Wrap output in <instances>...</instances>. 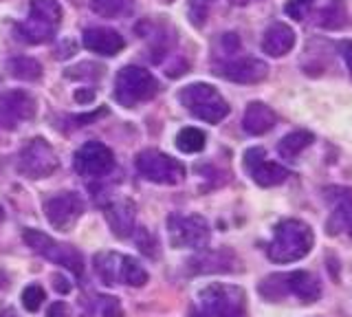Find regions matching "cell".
Instances as JSON below:
<instances>
[{"label": "cell", "instance_id": "obj_19", "mask_svg": "<svg viewBox=\"0 0 352 317\" xmlns=\"http://www.w3.org/2000/svg\"><path fill=\"white\" fill-rule=\"evenodd\" d=\"M324 196L333 210L335 227L333 232H344L352 238V190L348 188H326Z\"/></svg>", "mask_w": 352, "mask_h": 317}, {"label": "cell", "instance_id": "obj_21", "mask_svg": "<svg viewBox=\"0 0 352 317\" xmlns=\"http://www.w3.org/2000/svg\"><path fill=\"white\" fill-rule=\"evenodd\" d=\"M295 47V31L284 25V23H275L271 25L262 36V51L271 58H282L286 53H291Z\"/></svg>", "mask_w": 352, "mask_h": 317}, {"label": "cell", "instance_id": "obj_3", "mask_svg": "<svg viewBox=\"0 0 352 317\" xmlns=\"http://www.w3.org/2000/svg\"><path fill=\"white\" fill-rule=\"evenodd\" d=\"M62 25V7L58 0H31L29 18L16 25V36L27 45H42L53 40Z\"/></svg>", "mask_w": 352, "mask_h": 317}, {"label": "cell", "instance_id": "obj_42", "mask_svg": "<svg viewBox=\"0 0 352 317\" xmlns=\"http://www.w3.org/2000/svg\"><path fill=\"white\" fill-rule=\"evenodd\" d=\"M190 317H205V315H198V313H192Z\"/></svg>", "mask_w": 352, "mask_h": 317}, {"label": "cell", "instance_id": "obj_6", "mask_svg": "<svg viewBox=\"0 0 352 317\" xmlns=\"http://www.w3.org/2000/svg\"><path fill=\"white\" fill-rule=\"evenodd\" d=\"M159 93L157 78L143 67H124L117 73L115 80V100L126 106L135 108L141 102L152 100Z\"/></svg>", "mask_w": 352, "mask_h": 317}, {"label": "cell", "instance_id": "obj_9", "mask_svg": "<svg viewBox=\"0 0 352 317\" xmlns=\"http://www.w3.org/2000/svg\"><path fill=\"white\" fill-rule=\"evenodd\" d=\"M135 166L146 181L159 185H176L185 179V166L170 155L159 150H143L137 155Z\"/></svg>", "mask_w": 352, "mask_h": 317}, {"label": "cell", "instance_id": "obj_33", "mask_svg": "<svg viewBox=\"0 0 352 317\" xmlns=\"http://www.w3.org/2000/svg\"><path fill=\"white\" fill-rule=\"evenodd\" d=\"M137 245L146 256H152V258L157 256V243H154V238L148 232H143V229L137 234Z\"/></svg>", "mask_w": 352, "mask_h": 317}, {"label": "cell", "instance_id": "obj_40", "mask_svg": "<svg viewBox=\"0 0 352 317\" xmlns=\"http://www.w3.org/2000/svg\"><path fill=\"white\" fill-rule=\"evenodd\" d=\"M231 5H236V7H245V5H249L251 0H229Z\"/></svg>", "mask_w": 352, "mask_h": 317}, {"label": "cell", "instance_id": "obj_26", "mask_svg": "<svg viewBox=\"0 0 352 317\" xmlns=\"http://www.w3.org/2000/svg\"><path fill=\"white\" fill-rule=\"evenodd\" d=\"M205 144H207L205 133L192 126L179 130V135H176V148L185 152V155H196V152H201L205 148Z\"/></svg>", "mask_w": 352, "mask_h": 317}, {"label": "cell", "instance_id": "obj_2", "mask_svg": "<svg viewBox=\"0 0 352 317\" xmlns=\"http://www.w3.org/2000/svg\"><path fill=\"white\" fill-rule=\"evenodd\" d=\"M258 291L269 302H280L286 295H293V298H297L304 304H313L322 298V282L308 271L273 273V276L260 282Z\"/></svg>", "mask_w": 352, "mask_h": 317}, {"label": "cell", "instance_id": "obj_34", "mask_svg": "<svg viewBox=\"0 0 352 317\" xmlns=\"http://www.w3.org/2000/svg\"><path fill=\"white\" fill-rule=\"evenodd\" d=\"M220 47H223L225 56H234V53L240 51V38L236 34H225L220 38Z\"/></svg>", "mask_w": 352, "mask_h": 317}, {"label": "cell", "instance_id": "obj_24", "mask_svg": "<svg viewBox=\"0 0 352 317\" xmlns=\"http://www.w3.org/2000/svg\"><path fill=\"white\" fill-rule=\"evenodd\" d=\"M319 27L330 29V31H337V29H344L348 25V9L344 0H330V3L319 12Z\"/></svg>", "mask_w": 352, "mask_h": 317}, {"label": "cell", "instance_id": "obj_16", "mask_svg": "<svg viewBox=\"0 0 352 317\" xmlns=\"http://www.w3.org/2000/svg\"><path fill=\"white\" fill-rule=\"evenodd\" d=\"M216 75L236 84H258L269 75V67L258 58H231L218 64Z\"/></svg>", "mask_w": 352, "mask_h": 317}, {"label": "cell", "instance_id": "obj_29", "mask_svg": "<svg viewBox=\"0 0 352 317\" xmlns=\"http://www.w3.org/2000/svg\"><path fill=\"white\" fill-rule=\"evenodd\" d=\"M102 75H104V69L97 67L93 62H84L80 67H73L66 71V78H71V80H95V78H102Z\"/></svg>", "mask_w": 352, "mask_h": 317}, {"label": "cell", "instance_id": "obj_20", "mask_svg": "<svg viewBox=\"0 0 352 317\" xmlns=\"http://www.w3.org/2000/svg\"><path fill=\"white\" fill-rule=\"evenodd\" d=\"M275 124H278V117H275L273 108L264 102H251L245 111V117H242V128H245L247 135L253 137L267 135Z\"/></svg>", "mask_w": 352, "mask_h": 317}, {"label": "cell", "instance_id": "obj_32", "mask_svg": "<svg viewBox=\"0 0 352 317\" xmlns=\"http://www.w3.org/2000/svg\"><path fill=\"white\" fill-rule=\"evenodd\" d=\"M99 311H102V317H124L121 304L115 298H108V295L99 298Z\"/></svg>", "mask_w": 352, "mask_h": 317}, {"label": "cell", "instance_id": "obj_14", "mask_svg": "<svg viewBox=\"0 0 352 317\" xmlns=\"http://www.w3.org/2000/svg\"><path fill=\"white\" fill-rule=\"evenodd\" d=\"M245 168L260 188H275L291 177V172L280 163L267 161V152L262 148H251L245 152Z\"/></svg>", "mask_w": 352, "mask_h": 317}, {"label": "cell", "instance_id": "obj_43", "mask_svg": "<svg viewBox=\"0 0 352 317\" xmlns=\"http://www.w3.org/2000/svg\"><path fill=\"white\" fill-rule=\"evenodd\" d=\"M163 3H172V0H163Z\"/></svg>", "mask_w": 352, "mask_h": 317}, {"label": "cell", "instance_id": "obj_28", "mask_svg": "<svg viewBox=\"0 0 352 317\" xmlns=\"http://www.w3.org/2000/svg\"><path fill=\"white\" fill-rule=\"evenodd\" d=\"M214 0H190L187 3V18L194 27H203L207 23L209 9H212Z\"/></svg>", "mask_w": 352, "mask_h": 317}, {"label": "cell", "instance_id": "obj_13", "mask_svg": "<svg viewBox=\"0 0 352 317\" xmlns=\"http://www.w3.org/2000/svg\"><path fill=\"white\" fill-rule=\"evenodd\" d=\"M44 214L60 232H71L84 214V201L75 192H60L44 201Z\"/></svg>", "mask_w": 352, "mask_h": 317}, {"label": "cell", "instance_id": "obj_25", "mask_svg": "<svg viewBox=\"0 0 352 317\" xmlns=\"http://www.w3.org/2000/svg\"><path fill=\"white\" fill-rule=\"evenodd\" d=\"M7 67H9V73L14 75L16 80L33 82V80H40V75H42L40 62H38V60H33V58H27V56L11 58Z\"/></svg>", "mask_w": 352, "mask_h": 317}, {"label": "cell", "instance_id": "obj_38", "mask_svg": "<svg viewBox=\"0 0 352 317\" xmlns=\"http://www.w3.org/2000/svg\"><path fill=\"white\" fill-rule=\"evenodd\" d=\"M53 287H55V291H58V293H69V291H71L69 280H64V278H60V276H55V278H53Z\"/></svg>", "mask_w": 352, "mask_h": 317}, {"label": "cell", "instance_id": "obj_4", "mask_svg": "<svg viewBox=\"0 0 352 317\" xmlns=\"http://www.w3.org/2000/svg\"><path fill=\"white\" fill-rule=\"evenodd\" d=\"M95 273L104 284H128V287H143L148 282V271L130 256L115 254V251H99L93 258Z\"/></svg>", "mask_w": 352, "mask_h": 317}, {"label": "cell", "instance_id": "obj_22", "mask_svg": "<svg viewBox=\"0 0 352 317\" xmlns=\"http://www.w3.org/2000/svg\"><path fill=\"white\" fill-rule=\"evenodd\" d=\"M108 225L113 229V234L119 238H128L135 234V203L128 199L115 201L106 207Z\"/></svg>", "mask_w": 352, "mask_h": 317}, {"label": "cell", "instance_id": "obj_30", "mask_svg": "<svg viewBox=\"0 0 352 317\" xmlns=\"http://www.w3.org/2000/svg\"><path fill=\"white\" fill-rule=\"evenodd\" d=\"M44 300H47V295H44V289L38 287V284H31V287L22 291V304H25V309L29 313H36Z\"/></svg>", "mask_w": 352, "mask_h": 317}, {"label": "cell", "instance_id": "obj_23", "mask_svg": "<svg viewBox=\"0 0 352 317\" xmlns=\"http://www.w3.org/2000/svg\"><path fill=\"white\" fill-rule=\"evenodd\" d=\"M313 141H315V135L313 133H308V130H295V133L286 135L280 141V144H278V152H280L282 159L293 161L295 157H300L308 146H313Z\"/></svg>", "mask_w": 352, "mask_h": 317}, {"label": "cell", "instance_id": "obj_10", "mask_svg": "<svg viewBox=\"0 0 352 317\" xmlns=\"http://www.w3.org/2000/svg\"><path fill=\"white\" fill-rule=\"evenodd\" d=\"M58 166H60V159L55 155L53 146L42 137L31 139L29 144L20 150L18 172L27 179H33V181L47 179L58 170Z\"/></svg>", "mask_w": 352, "mask_h": 317}, {"label": "cell", "instance_id": "obj_7", "mask_svg": "<svg viewBox=\"0 0 352 317\" xmlns=\"http://www.w3.org/2000/svg\"><path fill=\"white\" fill-rule=\"evenodd\" d=\"M198 300L209 317H247V295L234 284H209L198 293Z\"/></svg>", "mask_w": 352, "mask_h": 317}, {"label": "cell", "instance_id": "obj_17", "mask_svg": "<svg viewBox=\"0 0 352 317\" xmlns=\"http://www.w3.org/2000/svg\"><path fill=\"white\" fill-rule=\"evenodd\" d=\"M190 273H231L238 269V258L231 249H203L187 262Z\"/></svg>", "mask_w": 352, "mask_h": 317}, {"label": "cell", "instance_id": "obj_15", "mask_svg": "<svg viewBox=\"0 0 352 317\" xmlns=\"http://www.w3.org/2000/svg\"><path fill=\"white\" fill-rule=\"evenodd\" d=\"M36 117V100L27 91H7L0 97V126L16 128Z\"/></svg>", "mask_w": 352, "mask_h": 317}, {"label": "cell", "instance_id": "obj_12", "mask_svg": "<svg viewBox=\"0 0 352 317\" xmlns=\"http://www.w3.org/2000/svg\"><path fill=\"white\" fill-rule=\"evenodd\" d=\"M75 172L88 179H102L115 168V155L102 141H86V144L75 152L73 159Z\"/></svg>", "mask_w": 352, "mask_h": 317}, {"label": "cell", "instance_id": "obj_35", "mask_svg": "<svg viewBox=\"0 0 352 317\" xmlns=\"http://www.w3.org/2000/svg\"><path fill=\"white\" fill-rule=\"evenodd\" d=\"M47 317H71V309L66 302H53L47 311Z\"/></svg>", "mask_w": 352, "mask_h": 317}, {"label": "cell", "instance_id": "obj_39", "mask_svg": "<svg viewBox=\"0 0 352 317\" xmlns=\"http://www.w3.org/2000/svg\"><path fill=\"white\" fill-rule=\"evenodd\" d=\"M0 317H18V315H16L14 309H3V311H0Z\"/></svg>", "mask_w": 352, "mask_h": 317}, {"label": "cell", "instance_id": "obj_36", "mask_svg": "<svg viewBox=\"0 0 352 317\" xmlns=\"http://www.w3.org/2000/svg\"><path fill=\"white\" fill-rule=\"evenodd\" d=\"M95 100V91L93 89H80L75 91V102L77 104H91Z\"/></svg>", "mask_w": 352, "mask_h": 317}, {"label": "cell", "instance_id": "obj_27", "mask_svg": "<svg viewBox=\"0 0 352 317\" xmlns=\"http://www.w3.org/2000/svg\"><path fill=\"white\" fill-rule=\"evenodd\" d=\"M130 5V0H91V9L102 18H115L124 14Z\"/></svg>", "mask_w": 352, "mask_h": 317}, {"label": "cell", "instance_id": "obj_8", "mask_svg": "<svg viewBox=\"0 0 352 317\" xmlns=\"http://www.w3.org/2000/svg\"><path fill=\"white\" fill-rule=\"evenodd\" d=\"M22 240H25L27 247L31 251H36L38 256L55 262V265H62L64 269L75 273V276H82L84 273L82 254L73 245H62L58 240H53L51 236L38 232V229H25V232H22Z\"/></svg>", "mask_w": 352, "mask_h": 317}, {"label": "cell", "instance_id": "obj_37", "mask_svg": "<svg viewBox=\"0 0 352 317\" xmlns=\"http://www.w3.org/2000/svg\"><path fill=\"white\" fill-rule=\"evenodd\" d=\"M341 56H344L346 67L352 75V42H344V47H341Z\"/></svg>", "mask_w": 352, "mask_h": 317}, {"label": "cell", "instance_id": "obj_11", "mask_svg": "<svg viewBox=\"0 0 352 317\" xmlns=\"http://www.w3.org/2000/svg\"><path fill=\"white\" fill-rule=\"evenodd\" d=\"M168 236L174 249H205L209 243V225L198 214H172L168 218Z\"/></svg>", "mask_w": 352, "mask_h": 317}, {"label": "cell", "instance_id": "obj_1", "mask_svg": "<svg viewBox=\"0 0 352 317\" xmlns=\"http://www.w3.org/2000/svg\"><path fill=\"white\" fill-rule=\"evenodd\" d=\"M315 245V234L311 225L297 218H286V221L278 223L273 232V238L267 247L269 260L278 262V265H289V262H297L311 254Z\"/></svg>", "mask_w": 352, "mask_h": 317}, {"label": "cell", "instance_id": "obj_31", "mask_svg": "<svg viewBox=\"0 0 352 317\" xmlns=\"http://www.w3.org/2000/svg\"><path fill=\"white\" fill-rule=\"evenodd\" d=\"M313 9V0H289L284 7V12L289 14L293 20H304Z\"/></svg>", "mask_w": 352, "mask_h": 317}, {"label": "cell", "instance_id": "obj_18", "mask_svg": "<svg viewBox=\"0 0 352 317\" xmlns=\"http://www.w3.org/2000/svg\"><path fill=\"white\" fill-rule=\"evenodd\" d=\"M82 42L88 51L97 53V56H117V53L124 51V47H126L124 36H121L119 31L106 29V27L86 29L82 36Z\"/></svg>", "mask_w": 352, "mask_h": 317}, {"label": "cell", "instance_id": "obj_41", "mask_svg": "<svg viewBox=\"0 0 352 317\" xmlns=\"http://www.w3.org/2000/svg\"><path fill=\"white\" fill-rule=\"evenodd\" d=\"M3 221H5V210L0 207V223H3Z\"/></svg>", "mask_w": 352, "mask_h": 317}, {"label": "cell", "instance_id": "obj_5", "mask_svg": "<svg viewBox=\"0 0 352 317\" xmlns=\"http://www.w3.org/2000/svg\"><path fill=\"white\" fill-rule=\"evenodd\" d=\"M179 102L205 124H220L229 115V104L212 84H190L179 93Z\"/></svg>", "mask_w": 352, "mask_h": 317}]
</instances>
